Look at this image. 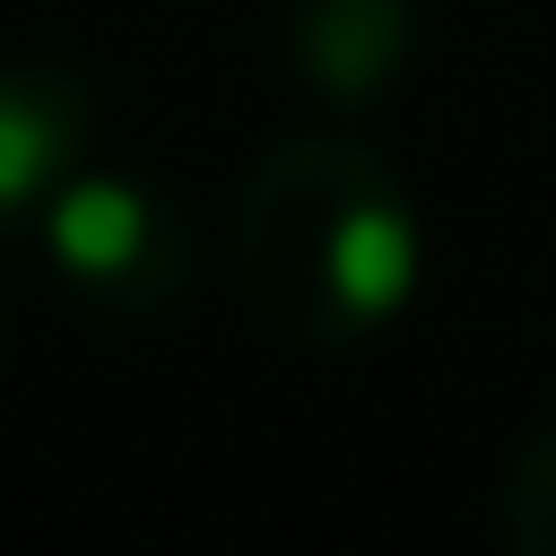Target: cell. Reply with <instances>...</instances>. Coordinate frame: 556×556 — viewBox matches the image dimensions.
<instances>
[{
    "instance_id": "6da1fadb",
    "label": "cell",
    "mask_w": 556,
    "mask_h": 556,
    "mask_svg": "<svg viewBox=\"0 0 556 556\" xmlns=\"http://www.w3.org/2000/svg\"><path fill=\"white\" fill-rule=\"evenodd\" d=\"M417 278V235L391 208H348L330 226V287L348 313H391Z\"/></svg>"
},
{
    "instance_id": "7a4b0ae2",
    "label": "cell",
    "mask_w": 556,
    "mask_h": 556,
    "mask_svg": "<svg viewBox=\"0 0 556 556\" xmlns=\"http://www.w3.org/2000/svg\"><path fill=\"white\" fill-rule=\"evenodd\" d=\"M139 235H148V208H139L130 182H78V191L52 208V252H61L70 269H87V278L130 269Z\"/></svg>"
},
{
    "instance_id": "3957f363",
    "label": "cell",
    "mask_w": 556,
    "mask_h": 556,
    "mask_svg": "<svg viewBox=\"0 0 556 556\" xmlns=\"http://www.w3.org/2000/svg\"><path fill=\"white\" fill-rule=\"evenodd\" d=\"M43 165H52L43 122H35V113H17V104L0 96V208H9V200H26V191L43 182Z\"/></svg>"
}]
</instances>
